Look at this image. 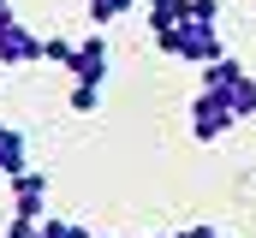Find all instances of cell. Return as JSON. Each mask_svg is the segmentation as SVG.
I'll use <instances>...</instances> for the list:
<instances>
[{"label":"cell","mask_w":256,"mask_h":238,"mask_svg":"<svg viewBox=\"0 0 256 238\" xmlns=\"http://www.w3.org/2000/svg\"><path fill=\"white\" fill-rule=\"evenodd\" d=\"M155 48L167 60H191V66H214L220 60V30L208 18H179L167 30H155Z\"/></svg>","instance_id":"6da1fadb"},{"label":"cell","mask_w":256,"mask_h":238,"mask_svg":"<svg viewBox=\"0 0 256 238\" xmlns=\"http://www.w3.org/2000/svg\"><path fill=\"white\" fill-rule=\"evenodd\" d=\"M232 125H238V108L220 90H196V102H191V137L196 143H220Z\"/></svg>","instance_id":"7a4b0ae2"},{"label":"cell","mask_w":256,"mask_h":238,"mask_svg":"<svg viewBox=\"0 0 256 238\" xmlns=\"http://www.w3.org/2000/svg\"><path fill=\"white\" fill-rule=\"evenodd\" d=\"M202 90H220V96H226L232 108H244V96H250V90H256V78H250V72H244V60L220 54V60H214V66H208V72H202ZM238 119H244V114H238Z\"/></svg>","instance_id":"3957f363"},{"label":"cell","mask_w":256,"mask_h":238,"mask_svg":"<svg viewBox=\"0 0 256 238\" xmlns=\"http://www.w3.org/2000/svg\"><path fill=\"white\" fill-rule=\"evenodd\" d=\"M12 214H24V220H48V173H42V167L12 173Z\"/></svg>","instance_id":"277c9868"},{"label":"cell","mask_w":256,"mask_h":238,"mask_svg":"<svg viewBox=\"0 0 256 238\" xmlns=\"http://www.w3.org/2000/svg\"><path fill=\"white\" fill-rule=\"evenodd\" d=\"M42 48H48V36L24 30L18 18H12V24H0V66H6V72H18V66H36V60H42Z\"/></svg>","instance_id":"5b68a950"},{"label":"cell","mask_w":256,"mask_h":238,"mask_svg":"<svg viewBox=\"0 0 256 238\" xmlns=\"http://www.w3.org/2000/svg\"><path fill=\"white\" fill-rule=\"evenodd\" d=\"M66 72H72V84H90V90H102V84H108V36H84Z\"/></svg>","instance_id":"8992f818"},{"label":"cell","mask_w":256,"mask_h":238,"mask_svg":"<svg viewBox=\"0 0 256 238\" xmlns=\"http://www.w3.org/2000/svg\"><path fill=\"white\" fill-rule=\"evenodd\" d=\"M24 167H30V143H24V131H18V125H6V119H0V173L12 178V173H24Z\"/></svg>","instance_id":"52a82bcc"},{"label":"cell","mask_w":256,"mask_h":238,"mask_svg":"<svg viewBox=\"0 0 256 238\" xmlns=\"http://www.w3.org/2000/svg\"><path fill=\"white\" fill-rule=\"evenodd\" d=\"M90 6V24H114V18H126L137 0H84Z\"/></svg>","instance_id":"ba28073f"},{"label":"cell","mask_w":256,"mask_h":238,"mask_svg":"<svg viewBox=\"0 0 256 238\" xmlns=\"http://www.w3.org/2000/svg\"><path fill=\"white\" fill-rule=\"evenodd\" d=\"M42 238H90V226H78V220H60V214H48V220H42Z\"/></svg>","instance_id":"9c48e42d"},{"label":"cell","mask_w":256,"mask_h":238,"mask_svg":"<svg viewBox=\"0 0 256 238\" xmlns=\"http://www.w3.org/2000/svg\"><path fill=\"white\" fill-rule=\"evenodd\" d=\"M66 102H72V114H96V108H102V90H90V84H72V96H66Z\"/></svg>","instance_id":"30bf717a"},{"label":"cell","mask_w":256,"mask_h":238,"mask_svg":"<svg viewBox=\"0 0 256 238\" xmlns=\"http://www.w3.org/2000/svg\"><path fill=\"white\" fill-rule=\"evenodd\" d=\"M72 54H78L72 36H48V48H42V60H54V66H72Z\"/></svg>","instance_id":"8fae6325"},{"label":"cell","mask_w":256,"mask_h":238,"mask_svg":"<svg viewBox=\"0 0 256 238\" xmlns=\"http://www.w3.org/2000/svg\"><path fill=\"white\" fill-rule=\"evenodd\" d=\"M6 238H42V220H24V214H12V226H6Z\"/></svg>","instance_id":"7c38bea8"},{"label":"cell","mask_w":256,"mask_h":238,"mask_svg":"<svg viewBox=\"0 0 256 238\" xmlns=\"http://www.w3.org/2000/svg\"><path fill=\"white\" fill-rule=\"evenodd\" d=\"M179 238H220V232H214V226H185Z\"/></svg>","instance_id":"4fadbf2b"},{"label":"cell","mask_w":256,"mask_h":238,"mask_svg":"<svg viewBox=\"0 0 256 238\" xmlns=\"http://www.w3.org/2000/svg\"><path fill=\"white\" fill-rule=\"evenodd\" d=\"M238 114H244V119H256V90L244 96V108H238Z\"/></svg>","instance_id":"5bb4252c"},{"label":"cell","mask_w":256,"mask_h":238,"mask_svg":"<svg viewBox=\"0 0 256 238\" xmlns=\"http://www.w3.org/2000/svg\"><path fill=\"white\" fill-rule=\"evenodd\" d=\"M0 24H12V0H0Z\"/></svg>","instance_id":"9a60e30c"},{"label":"cell","mask_w":256,"mask_h":238,"mask_svg":"<svg viewBox=\"0 0 256 238\" xmlns=\"http://www.w3.org/2000/svg\"><path fill=\"white\" fill-rule=\"evenodd\" d=\"M90 238H108V232H90Z\"/></svg>","instance_id":"2e32d148"},{"label":"cell","mask_w":256,"mask_h":238,"mask_svg":"<svg viewBox=\"0 0 256 238\" xmlns=\"http://www.w3.org/2000/svg\"><path fill=\"white\" fill-rule=\"evenodd\" d=\"M155 238H161V232H155Z\"/></svg>","instance_id":"e0dca14e"}]
</instances>
